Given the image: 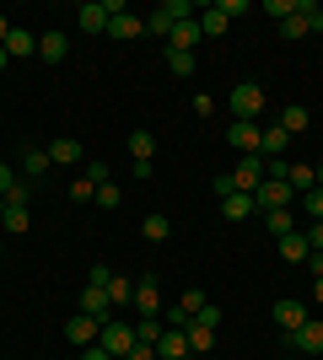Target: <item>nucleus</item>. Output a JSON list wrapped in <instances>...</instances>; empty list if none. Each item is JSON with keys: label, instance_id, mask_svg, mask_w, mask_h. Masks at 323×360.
I'll list each match as a JSON object with an SVG mask.
<instances>
[{"label": "nucleus", "instance_id": "1", "mask_svg": "<svg viewBox=\"0 0 323 360\" xmlns=\"http://www.w3.org/2000/svg\"><path fill=\"white\" fill-rule=\"evenodd\" d=\"M227 108H232V119H253V124H259V113H264V86H259V81H237V86H232V97H227Z\"/></svg>", "mask_w": 323, "mask_h": 360}, {"label": "nucleus", "instance_id": "2", "mask_svg": "<svg viewBox=\"0 0 323 360\" xmlns=\"http://www.w3.org/2000/svg\"><path fill=\"white\" fill-rule=\"evenodd\" d=\"M97 345H103L113 360H124L129 349H135V323H124V317H108L103 328H97Z\"/></svg>", "mask_w": 323, "mask_h": 360}, {"label": "nucleus", "instance_id": "3", "mask_svg": "<svg viewBox=\"0 0 323 360\" xmlns=\"http://www.w3.org/2000/svg\"><path fill=\"white\" fill-rule=\"evenodd\" d=\"M189 16H194V6H189V0H162V6H156V11L146 16V32L167 38V32L178 27V22H189Z\"/></svg>", "mask_w": 323, "mask_h": 360}, {"label": "nucleus", "instance_id": "4", "mask_svg": "<svg viewBox=\"0 0 323 360\" xmlns=\"http://www.w3.org/2000/svg\"><path fill=\"white\" fill-rule=\"evenodd\" d=\"M253 205H259V215L264 210H291V183L286 178H264L259 188H253Z\"/></svg>", "mask_w": 323, "mask_h": 360}, {"label": "nucleus", "instance_id": "5", "mask_svg": "<svg viewBox=\"0 0 323 360\" xmlns=\"http://www.w3.org/2000/svg\"><path fill=\"white\" fill-rule=\"evenodd\" d=\"M259 140H264V129L253 119H232L227 124V146H237L243 156H259Z\"/></svg>", "mask_w": 323, "mask_h": 360}, {"label": "nucleus", "instance_id": "6", "mask_svg": "<svg viewBox=\"0 0 323 360\" xmlns=\"http://www.w3.org/2000/svg\"><path fill=\"white\" fill-rule=\"evenodd\" d=\"M286 345H291L296 355H323V317H308L296 333H286Z\"/></svg>", "mask_w": 323, "mask_h": 360}, {"label": "nucleus", "instance_id": "7", "mask_svg": "<svg viewBox=\"0 0 323 360\" xmlns=\"http://www.w3.org/2000/svg\"><path fill=\"white\" fill-rule=\"evenodd\" d=\"M270 317H275L286 333H296L302 323H308V301H296V296H280L275 307H270Z\"/></svg>", "mask_w": 323, "mask_h": 360}, {"label": "nucleus", "instance_id": "8", "mask_svg": "<svg viewBox=\"0 0 323 360\" xmlns=\"http://www.w3.org/2000/svg\"><path fill=\"white\" fill-rule=\"evenodd\" d=\"M135 312H140V317H162V290H156V274H140V280H135Z\"/></svg>", "mask_w": 323, "mask_h": 360}, {"label": "nucleus", "instance_id": "9", "mask_svg": "<svg viewBox=\"0 0 323 360\" xmlns=\"http://www.w3.org/2000/svg\"><path fill=\"white\" fill-rule=\"evenodd\" d=\"M97 328H103L97 317L76 312V317H70V323H65V339H70V345H76V349H87V345H97Z\"/></svg>", "mask_w": 323, "mask_h": 360}, {"label": "nucleus", "instance_id": "10", "mask_svg": "<svg viewBox=\"0 0 323 360\" xmlns=\"http://www.w3.org/2000/svg\"><path fill=\"white\" fill-rule=\"evenodd\" d=\"M232 183H237L243 194H253V188L264 183V156H243V162L232 167Z\"/></svg>", "mask_w": 323, "mask_h": 360}, {"label": "nucleus", "instance_id": "11", "mask_svg": "<svg viewBox=\"0 0 323 360\" xmlns=\"http://www.w3.org/2000/svg\"><path fill=\"white\" fill-rule=\"evenodd\" d=\"M81 156H87V146H81V140H70V135L49 140V162H54V167H81Z\"/></svg>", "mask_w": 323, "mask_h": 360}, {"label": "nucleus", "instance_id": "12", "mask_svg": "<svg viewBox=\"0 0 323 360\" xmlns=\"http://www.w3.org/2000/svg\"><path fill=\"white\" fill-rule=\"evenodd\" d=\"M108 38H119V44H135V38H146V16H108Z\"/></svg>", "mask_w": 323, "mask_h": 360}, {"label": "nucleus", "instance_id": "13", "mask_svg": "<svg viewBox=\"0 0 323 360\" xmlns=\"http://www.w3.org/2000/svg\"><path fill=\"white\" fill-rule=\"evenodd\" d=\"M81 312L97 317V323H108V317H113V301H108V290H103V285H81Z\"/></svg>", "mask_w": 323, "mask_h": 360}, {"label": "nucleus", "instance_id": "14", "mask_svg": "<svg viewBox=\"0 0 323 360\" xmlns=\"http://www.w3.org/2000/svg\"><path fill=\"white\" fill-rule=\"evenodd\" d=\"M200 16H189V22H178V27L167 32V49H184V54H194V49H200Z\"/></svg>", "mask_w": 323, "mask_h": 360}, {"label": "nucleus", "instance_id": "15", "mask_svg": "<svg viewBox=\"0 0 323 360\" xmlns=\"http://www.w3.org/2000/svg\"><path fill=\"white\" fill-rule=\"evenodd\" d=\"M189 355V333L184 328H162V339H156V360H184Z\"/></svg>", "mask_w": 323, "mask_h": 360}, {"label": "nucleus", "instance_id": "16", "mask_svg": "<svg viewBox=\"0 0 323 360\" xmlns=\"http://www.w3.org/2000/svg\"><path fill=\"white\" fill-rule=\"evenodd\" d=\"M65 54H70V38H65L60 27H54V32H44V38H38V60H44V65H60Z\"/></svg>", "mask_w": 323, "mask_h": 360}, {"label": "nucleus", "instance_id": "17", "mask_svg": "<svg viewBox=\"0 0 323 360\" xmlns=\"http://www.w3.org/2000/svg\"><path fill=\"white\" fill-rule=\"evenodd\" d=\"M286 150H291V135H286L280 124H270V129H264V140H259V156H264V162H280Z\"/></svg>", "mask_w": 323, "mask_h": 360}, {"label": "nucleus", "instance_id": "18", "mask_svg": "<svg viewBox=\"0 0 323 360\" xmlns=\"http://www.w3.org/2000/svg\"><path fill=\"white\" fill-rule=\"evenodd\" d=\"M221 215H227V221H253V215H259V205H253V194H243V188H237V194L221 199Z\"/></svg>", "mask_w": 323, "mask_h": 360}, {"label": "nucleus", "instance_id": "19", "mask_svg": "<svg viewBox=\"0 0 323 360\" xmlns=\"http://www.w3.org/2000/svg\"><path fill=\"white\" fill-rule=\"evenodd\" d=\"M275 248H280V258H286V264H308V258H312V248H308V237H302V231L275 237Z\"/></svg>", "mask_w": 323, "mask_h": 360}, {"label": "nucleus", "instance_id": "20", "mask_svg": "<svg viewBox=\"0 0 323 360\" xmlns=\"http://www.w3.org/2000/svg\"><path fill=\"white\" fill-rule=\"evenodd\" d=\"M76 27L81 32H108V6L103 0H87V6L76 11Z\"/></svg>", "mask_w": 323, "mask_h": 360}, {"label": "nucleus", "instance_id": "21", "mask_svg": "<svg viewBox=\"0 0 323 360\" xmlns=\"http://www.w3.org/2000/svg\"><path fill=\"white\" fill-rule=\"evenodd\" d=\"M108 301H113V312L135 307V280H129V274H113V280H108Z\"/></svg>", "mask_w": 323, "mask_h": 360}, {"label": "nucleus", "instance_id": "22", "mask_svg": "<svg viewBox=\"0 0 323 360\" xmlns=\"http://www.w3.org/2000/svg\"><path fill=\"white\" fill-rule=\"evenodd\" d=\"M275 124L286 129V135H302V129H308L312 119H308V108H302V103H286V108H280V119H275Z\"/></svg>", "mask_w": 323, "mask_h": 360}, {"label": "nucleus", "instance_id": "23", "mask_svg": "<svg viewBox=\"0 0 323 360\" xmlns=\"http://www.w3.org/2000/svg\"><path fill=\"white\" fill-rule=\"evenodd\" d=\"M184 333H189V349H194V355H210V349H215V328H205L200 317H194Z\"/></svg>", "mask_w": 323, "mask_h": 360}, {"label": "nucleus", "instance_id": "24", "mask_svg": "<svg viewBox=\"0 0 323 360\" xmlns=\"http://www.w3.org/2000/svg\"><path fill=\"white\" fill-rule=\"evenodd\" d=\"M32 49H38V38H32L27 27H11V38H6V54H11V60H27Z\"/></svg>", "mask_w": 323, "mask_h": 360}, {"label": "nucleus", "instance_id": "25", "mask_svg": "<svg viewBox=\"0 0 323 360\" xmlns=\"http://www.w3.org/2000/svg\"><path fill=\"white\" fill-rule=\"evenodd\" d=\"M194 16H200V32H205V38H221V32L232 27L227 16H221V6H205V11H194Z\"/></svg>", "mask_w": 323, "mask_h": 360}, {"label": "nucleus", "instance_id": "26", "mask_svg": "<svg viewBox=\"0 0 323 360\" xmlns=\"http://www.w3.org/2000/svg\"><path fill=\"white\" fill-rule=\"evenodd\" d=\"M49 167H54V162H49V146H27V156H22V172H27V178H44Z\"/></svg>", "mask_w": 323, "mask_h": 360}, {"label": "nucleus", "instance_id": "27", "mask_svg": "<svg viewBox=\"0 0 323 360\" xmlns=\"http://www.w3.org/2000/svg\"><path fill=\"white\" fill-rule=\"evenodd\" d=\"M286 183H291V188H318V167L291 162V167H286Z\"/></svg>", "mask_w": 323, "mask_h": 360}, {"label": "nucleus", "instance_id": "28", "mask_svg": "<svg viewBox=\"0 0 323 360\" xmlns=\"http://www.w3.org/2000/svg\"><path fill=\"white\" fill-rule=\"evenodd\" d=\"M129 156H135V162H151L156 156V135L151 129H135V135H129Z\"/></svg>", "mask_w": 323, "mask_h": 360}, {"label": "nucleus", "instance_id": "29", "mask_svg": "<svg viewBox=\"0 0 323 360\" xmlns=\"http://www.w3.org/2000/svg\"><path fill=\"white\" fill-rule=\"evenodd\" d=\"M162 328H167L162 317H135V345H156V339H162Z\"/></svg>", "mask_w": 323, "mask_h": 360}, {"label": "nucleus", "instance_id": "30", "mask_svg": "<svg viewBox=\"0 0 323 360\" xmlns=\"http://www.w3.org/2000/svg\"><path fill=\"white\" fill-rule=\"evenodd\" d=\"M140 237H146V242H167V237H172L167 215H146V226H140Z\"/></svg>", "mask_w": 323, "mask_h": 360}, {"label": "nucleus", "instance_id": "31", "mask_svg": "<svg viewBox=\"0 0 323 360\" xmlns=\"http://www.w3.org/2000/svg\"><path fill=\"white\" fill-rule=\"evenodd\" d=\"M296 16L308 22V32H323V6L318 0H296Z\"/></svg>", "mask_w": 323, "mask_h": 360}, {"label": "nucleus", "instance_id": "32", "mask_svg": "<svg viewBox=\"0 0 323 360\" xmlns=\"http://www.w3.org/2000/svg\"><path fill=\"white\" fill-rule=\"evenodd\" d=\"M264 226H270V231H275V237H286V231H296L291 210H264Z\"/></svg>", "mask_w": 323, "mask_h": 360}, {"label": "nucleus", "instance_id": "33", "mask_svg": "<svg viewBox=\"0 0 323 360\" xmlns=\"http://www.w3.org/2000/svg\"><path fill=\"white\" fill-rule=\"evenodd\" d=\"M119 199H124V188H119V183H103L92 205H97V210H119Z\"/></svg>", "mask_w": 323, "mask_h": 360}, {"label": "nucleus", "instance_id": "34", "mask_svg": "<svg viewBox=\"0 0 323 360\" xmlns=\"http://www.w3.org/2000/svg\"><path fill=\"white\" fill-rule=\"evenodd\" d=\"M167 70H172V75H194V54H184V49H167Z\"/></svg>", "mask_w": 323, "mask_h": 360}, {"label": "nucleus", "instance_id": "35", "mask_svg": "<svg viewBox=\"0 0 323 360\" xmlns=\"http://www.w3.org/2000/svg\"><path fill=\"white\" fill-rule=\"evenodd\" d=\"M280 38H286V44H296V38H308V22H302V16H286V22H280Z\"/></svg>", "mask_w": 323, "mask_h": 360}, {"label": "nucleus", "instance_id": "36", "mask_svg": "<svg viewBox=\"0 0 323 360\" xmlns=\"http://www.w3.org/2000/svg\"><path fill=\"white\" fill-rule=\"evenodd\" d=\"M70 199H76V205H92V199H97V183L76 178V183H70Z\"/></svg>", "mask_w": 323, "mask_h": 360}, {"label": "nucleus", "instance_id": "37", "mask_svg": "<svg viewBox=\"0 0 323 360\" xmlns=\"http://www.w3.org/2000/svg\"><path fill=\"white\" fill-rule=\"evenodd\" d=\"M81 178L103 188V183H113V172H108V162H87V172H81Z\"/></svg>", "mask_w": 323, "mask_h": 360}, {"label": "nucleus", "instance_id": "38", "mask_svg": "<svg viewBox=\"0 0 323 360\" xmlns=\"http://www.w3.org/2000/svg\"><path fill=\"white\" fill-rule=\"evenodd\" d=\"M27 221H32L27 210H16V205H6V231H27Z\"/></svg>", "mask_w": 323, "mask_h": 360}, {"label": "nucleus", "instance_id": "39", "mask_svg": "<svg viewBox=\"0 0 323 360\" xmlns=\"http://www.w3.org/2000/svg\"><path fill=\"white\" fill-rule=\"evenodd\" d=\"M302 210H308L312 221H323V188H308V199H302Z\"/></svg>", "mask_w": 323, "mask_h": 360}, {"label": "nucleus", "instance_id": "40", "mask_svg": "<svg viewBox=\"0 0 323 360\" xmlns=\"http://www.w3.org/2000/svg\"><path fill=\"white\" fill-rule=\"evenodd\" d=\"M178 307H184V312L194 317V312H200V307H205V290H184V296H178Z\"/></svg>", "mask_w": 323, "mask_h": 360}, {"label": "nucleus", "instance_id": "41", "mask_svg": "<svg viewBox=\"0 0 323 360\" xmlns=\"http://www.w3.org/2000/svg\"><path fill=\"white\" fill-rule=\"evenodd\" d=\"M108 280H113V269H108V264H92V269H87V285H103V290H108Z\"/></svg>", "mask_w": 323, "mask_h": 360}, {"label": "nucleus", "instance_id": "42", "mask_svg": "<svg viewBox=\"0 0 323 360\" xmlns=\"http://www.w3.org/2000/svg\"><path fill=\"white\" fill-rule=\"evenodd\" d=\"M27 194H32L27 183H11V194H6V205H16V210H27Z\"/></svg>", "mask_w": 323, "mask_h": 360}, {"label": "nucleus", "instance_id": "43", "mask_svg": "<svg viewBox=\"0 0 323 360\" xmlns=\"http://www.w3.org/2000/svg\"><path fill=\"white\" fill-rule=\"evenodd\" d=\"M215 6H221V16H227V22H232V16H248V0H215Z\"/></svg>", "mask_w": 323, "mask_h": 360}, {"label": "nucleus", "instance_id": "44", "mask_svg": "<svg viewBox=\"0 0 323 360\" xmlns=\"http://www.w3.org/2000/svg\"><path fill=\"white\" fill-rule=\"evenodd\" d=\"M302 237H308V248H312V253H323V221H312L308 231H302Z\"/></svg>", "mask_w": 323, "mask_h": 360}, {"label": "nucleus", "instance_id": "45", "mask_svg": "<svg viewBox=\"0 0 323 360\" xmlns=\"http://www.w3.org/2000/svg\"><path fill=\"white\" fill-rule=\"evenodd\" d=\"M264 11H270V16H280V22H286V16H291L296 6H291V0H264Z\"/></svg>", "mask_w": 323, "mask_h": 360}, {"label": "nucleus", "instance_id": "46", "mask_svg": "<svg viewBox=\"0 0 323 360\" xmlns=\"http://www.w3.org/2000/svg\"><path fill=\"white\" fill-rule=\"evenodd\" d=\"M210 188H215V199H227V194H237V183H232V172H221V178H215Z\"/></svg>", "mask_w": 323, "mask_h": 360}, {"label": "nucleus", "instance_id": "47", "mask_svg": "<svg viewBox=\"0 0 323 360\" xmlns=\"http://www.w3.org/2000/svg\"><path fill=\"white\" fill-rule=\"evenodd\" d=\"M194 113H200V119H210V113H215V97H210V91H200V97H194Z\"/></svg>", "mask_w": 323, "mask_h": 360}, {"label": "nucleus", "instance_id": "48", "mask_svg": "<svg viewBox=\"0 0 323 360\" xmlns=\"http://www.w3.org/2000/svg\"><path fill=\"white\" fill-rule=\"evenodd\" d=\"M194 317H200L205 328H215V323H221V307H210V301H205V307H200V312H194Z\"/></svg>", "mask_w": 323, "mask_h": 360}, {"label": "nucleus", "instance_id": "49", "mask_svg": "<svg viewBox=\"0 0 323 360\" xmlns=\"http://www.w3.org/2000/svg\"><path fill=\"white\" fill-rule=\"evenodd\" d=\"M124 360H156V345H135V349H129Z\"/></svg>", "mask_w": 323, "mask_h": 360}, {"label": "nucleus", "instance_id": "50", "mask_svg": "<svg viewBox=\"0 0 323 360\" xmlns=\"http://www.w3.org/2000/svg\"><path fill=\"white\" fill-rule=\"evenodd\" d=\"M81 360H113V355H108L103 345H87V349H81Z\"/></svg>", "mask_w": 323, "mask_h": 360}, {"label": "nucleus", "instance_id": "51", "mask_svg": "<svg viewBox=\"0 0 323 360\" xmlns=\"http://www.w3.org/2000/svg\"><path fill=\"white\" fill-rule=\"evenodd\" d=\"M11 183H16V178H11V167H6V162H0V199H6V194H11Z\"/></svg>", "mask_w": 323, "mask_h": 360}, {"label": "nucleus", "instance_id": "52", "mask_svg": "<svg viewBox=\"0 0 323 360\" xmlns=\"http://www.w3.org/2000/svg\"><path fill=\"white\" fill-rule=\"evenodd\" d=\"M11 27H16L11 16H0V44H6V38H11Z\"/></svg>", "mask_w": 323, "mask_h": 360}, {"label": "nucleus", "instance_id": "53", "mask_svg": "<svg viewBox=\"0 0 323 360\" xmlns=\"http://www.w3.org/2000/svg\"><path fill=\"white\" fill-rule=\"evenodd\" d=\"M312 296H318V307H323V274H318V280H312Z\"/></svg>", "mask_w": 323, "mask_h": 360}, {"label": "nucleus", "instance_id": "54", "mask_svg": "<svg viewBox=\"0 0 323 360\" xmlns=\"http://www.w3.org/2000/svg\"><path fill=\"white\" fill-rule=\"evenodd\" d=\"M6 65H11V54H6V44H0V70H6Z\"/></svg>", "mask_w": 323, "mask_h": 360}, {"label": "nucleus", "instance_id": "55", "mask_svg": "<svg viewBox=\"0 0 323 360\" xmlns=\"http://www.w3.org/2000/svg\"><path fill=\"white\" fill-rule=\"evenodd\" d=\"M0 231H6V199H0Z\"/></svg>", "mask_w": 323, "mask_h": 360}, {"label": "nucleus", "instance_id": "56", "mask_svg": "<svg viewBox=\"0 0 323 360\" xmlns=\"http://www.w3.org/2000/svg\"><path fill=\"white\" fill-rule=\"evenodd\" d=\"M318 188H323V162H318Z\"/></svg>", "mask_w": 323, "mask_h": 360}, {"label": "nucleus", "instance_id": "57", "mask_svg": "<svg viewBox=\"0 0 323 360\" xmlns=\"http://www.w3.org/2000/svg\"><path fill=\"white\" fill-rule=\"evenodd\" d=\"M0 253H6V242H0Z\"/></svg>", "mask_w": 323, "mask_h": 360}, {"label": "nucleus", "instance_id": "58", "mask_svg": "<svg viewBox=\"0 0 323 360\" xmlns=\"http://www.w3.org/2000/svg\"><path fill=\"white\" fill-rule=\"evenodd\" d=\"M318 146H323V135H318Z\"/></svg>", "mask_w": 323, "mask_h": 360}]
</instances>
